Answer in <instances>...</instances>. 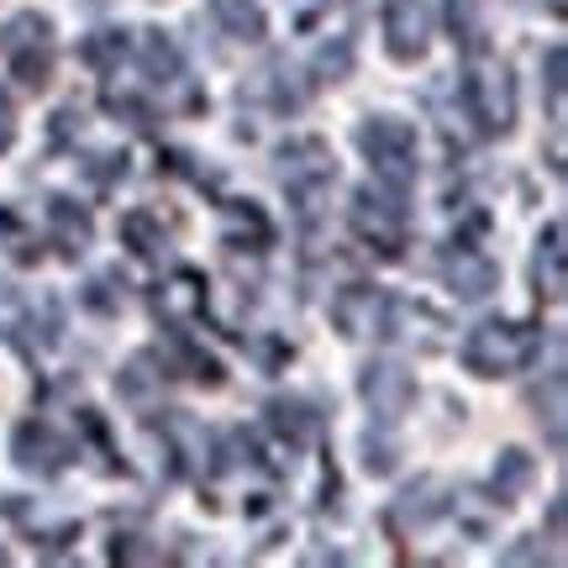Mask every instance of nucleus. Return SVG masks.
Returning <instances> with one entry per match:
<instances>
[{"label":"nucleus","mask_w":568,"mask_h":568,"mask_svg":"<svg viewBox=\"0 0 568 568\" xmlns=\"http://www.w3.org/2000/svg\"><path fill=\"white\" fill-rule=\"evenodd\" d=\"M142 63H148V74H174V48L159 32H142Z\"/></svg>","instance_id":"nucleus-13"},{"label":"nucleus","mask_w":568,"mask_h":568,"mask_svg":"<svg viewBox=\"0 0 568 568\" xmlns=\"http://www.w3.org/2000/svg\"><path fill=\"white\" fill-rule=\"evenodd\" d=\"M74 458V447L63 443L59 432L48 422H27L17 432V464L21 468H38V474H53V468H63Z\"/></svg>","instance_id":"nucleus-5"},{"label":"nucleus","mask_w":568,"mask_h":568,"mask_svg":"<svg viewBox=\"0 0 568 568\" xmlns=\"http://www.w3.org/2000/svg\"><path fill=\"white\" fill-rule=\"evenodd\" d=\"M11 132H17V126H11V101H6V95H0V148H6V142H11Z\"/></svg>","instance_id":"nucleus-14"},{"label":"nucleus","mask_w":568,"mask_h":568,"mask_svg":"<svg viewBox=\"0 0 568 568\" xmlns=\"http://www.w3.org/2000/svg\"><path fill=\"white\" fill-rule=\"evenodd\" d=\"M464 101H468V116L485 126V132H506L510 116H516L506 69H474L464 80Z\"/></svg>","instance_id":"nucleus-3"},{"label":"nucleus","mask_w":568,"mask_h":568,"mask_svg":"<svg viewBox=\"0 0 568 568\" xmlns=\"http://www.w3.org/2000/svg\"><path fill=\"white\" fill-rule=\"evenodd\" d=\"M385 38L400 63L426 53V6L422 0H385Z\"/></svg>","instance_id":"nucleus-4"},{"label":"nucleus","mask_w":568,"mask_h":568,"mask_svg":"<svg viewBox=\"0 0 568 568\" xmlns=\"http://www.w3.org/2000/svg\"><path fill=\"white\" fill-rule=\"evenodd\" d=\"M268 410H274V426H280V432L290 437V443H301L305 432H311V416H305L301 400H274Z\"/></svg>","instance_id":"nucleus-10"},{"label":"nucleus","mask_w":568,"mask_h":568,"mask_svg":"<svg viewBox=\"0 0 568 568\" xmlns=\"http://www.w3.org/2000/svg\"><path fill=\"white\" fill-rule=\"evenodd\" d=\"M211 11L226 21V32L232 38H264V11L253 6V0H211Z\"/></svg>","instance_id":"nucleus-8"},{"label":"nucleus","mask_w":568,"mask_h":568,"mask_svg":"<svg viewBox=\"0 0 568 568\" xmlns=\"http://www.w3.org/2000/svg\"><path fill=\"white\" fill-rule=\"evenodd\" d=\"M358 142H364V153L379 163V174L385 180H406L410 169V153H416V132L406 122H395V116H374L368 126H358Z\"/></svg>","instance_id":"nucleus-2"},{"label":"nucleus","mask_w":568,"mask_h":568,"mask_svg":"<svg viewBox=\"0 0 568 568\" xmlns=\"http://www.w3.org/2000/svg\"><path fill=\"white\" fill-rule=\"evenodd\" d=\"M159 305H169V311H195V305H205V290L195 274H180L174 280V290L169 295H159Z\"/></svg>","instance_id":"nucleus-11"},{"label":"nucleus","mask_w":568,"mask_h":568,"mask_svg":"<svg viewBox=\"0 0 568 568\" xmlns=\"http://www.w3.org/2000/svg\"><path fill=\"white\" fill-rule=\"evenodd\" d=\"M53 222H59L63 243H74V247L90 243V222H84V216H80V211H74L69 201H53Z\"/></svg>","instance_id":"nucleus-12"},{"label":"nucleus","mask_w":568,"mask_h":568,"mask_svg":"<svg viewBox=\"0 0 568 568\" xmlns=\"http://www.w3.org/2000/svg\"><path fill=\"white\" fill-rule=\"evenodd\" d=\"M531 353H537V332H531V326L485 322L468 332L464 364L474 368L479 379H495V374H516L521 364H531Z\"/></svg>","instance_id":"nucleus-1"},{"label":"nucleus","mask_w":568,"mask_h":568,"mask_svg":"<svg viewBox=\"0 0 568 568\" xmlns=\"http://www.w3.org/2000/svg\"><path fill=\"white\" fill-rule=\"evenodd\" d=\"M364 395H368V400H379V410H385V416H395V410L410 400V379L400 374V368H368Z\"/></svg>","instance_id":"nucleus-7"},{"label":"nucleus","mask_w":568,"mask_h":568,"mask_svg":"<svg viewBox=\"0 0 568 568\" xmlns=\"http://www.w3.org/2000/svg\"><path fill=\"white\" fill-rule=\"evenodd\" d=\"M453 284H458V295H464V301H479V295H489V290H495V264H489V258H479V253H468V247H458Z\"/></svg>","instance_id":"nucleus-6"},{"label":"nucleus","mask_w":568,"mask_h":568,"mask_svg":"<svg viewBox=\"0 0 568 568\" xmlns=\"http://www.w3.org/2000/svg\"><path fill=\"white\" fill-rule=\"evenodd\" d=\"M537 284H548V295H564V226H548V247L537 253Z\"/></svg>","instance_id":"nucleus-9"}]
</instances>
